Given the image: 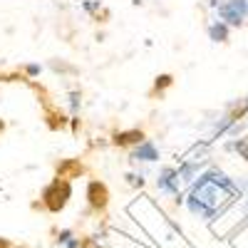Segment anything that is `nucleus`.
Returning <instances> with one entry per match:
<instances>
[{"instance_id": "obj_1", "label": "nucleus", "mask_w": 248, "mask_h": 248, "mask_svg": "<svg viewBox=\"0 0 248 248\" xmlns=\"http://www.w3.org/2000/svg\"><path fill=\"white\" fill-rule=\"evenodd\" d=\"M241 196H243L241 186L229 174H223L216 167H206L196 176V181L189 186V191L184 196V203H186V209L191 211V216L211 221L226 209V206H231Z\"/></svg>"}, {"instance_id": "obj_2", "label": "nucleus", "mask_w": 248, "mask_h": 248, "mask_svg": "<svg viewBox=\"0 0 248 248\" xmlns=\"http://www.w3.org/2000/svg\"><path fill=\"white\" fill-rule=\"evenodd\" d=\"M70 199H72V181L67 179L52 176V181H47L40 191V206L50 214H62L67 209Z\"/></svg>"}, {"instance_id": "obj_3", "label": "nucleus", "mask_w": 248, "mask_h": 248, "mask_svg": "<svg viewBox=\"0 0 248 248\" xmlns=\"http://www.w3.org/2000/svg\"><path fill=\"white\" fill-rule=\"evenodd\" d=\"M154 184H156V191L164 194V196H171V199L181 196V186H184V184H181L179 169L171 167V164H164V167H159Z\"/></svg>"}, {"instance_id": "obj_4", "label": "nucleus", "mask_w": 248, "mask_h": 248, "mask_svg": "<svg viewBox=\"0 0 248 248\" xmlns=\"http://www.w3.org/2000/svg\"><path fill=\"white\" fill-rule=\"evenodd\" d=\"M85 199H87L90 211L105 214L107 206H109V199H112L109 186L102 181V179H90V181H87V189H85Z\"/></svg>"}, {"instance_id": "obj_5", "label": "nucleus", "mask_w": 248, "mask_h": 248, "mask_svg": "<svg viewBox=\"0 0 248 248\" xmlns=\"http://www.w3.org/2000/svg\"><path fill=\"white\" fill-rule=\"evenodd\" d=\"M147 139V132L141 127H129V129H114L109 134V144L112 147H119V149H134L137 144H141Z\"/></svg>"}, {"instance_id": "obj_6", "label": "nucleus", "mask_w": 248, "mask_h": 248, "mask_svg": "<svg viewBox=\"0 0 248 248\" xmlns=\"http://www.w3.org/2000/svg\"><path fill=\"white\" fill-rule=\"evenodd\" d=\"M159 159H161V152L152 139H144L134 149H129V161L134 164H156Z\"/></svg>"}, {"instance_id": "obj_7", "label": "nucleus", "mask_w": 248, "mask_h": 248, "mask_svg": "<svg viewBox=\"0 0 248 248\" xmlns=\"http://www.w3.org/2000/svg\"><path fill=\"white\" fill-rule=\"evenodd\" d=\"M82 174H85V164H82L79 159H62L57 167H55V176L57 179H79Z\"/></svg>"}, {"instance_id": "obj_8", "label": "nucleus", "mask_w": 248, "mask_h": 248, "mask_svg": "<svg viewBox=\"0 0 248 248\" xmlns=\"http://www.w3.org/2000/svg\"><path fill=\"white\" fill-rule=\"evenodd\" d=\"M209 164V159H203V161H179L176 164V169H179V176H181V184L186 186H191L196 181V176L203 171V167Z\"/></svg>"}, {"instance_id": "obj_9", "label": "nucleus", "mask_w": 248, "mask_h": 248, "mask_svg": "<svg viewBox=\"0 0 248 248\" xmlns=\"http://www.w3.org/2000/svg\"><path fill=\"white\" fill-rule=\"evenodd\" d=\"M216 15H218L216 20L226 23L229 28H241V25H243V20H246V17H243L241 13H236V10H233L229 3H221V5L216 8Z\"/></svg>"}, {"instance_id": "obj_10", "label": "nucleus", "mask_w": 248, "mask_h": 248, "mask_svg": "<svg viewBox=\"0 0 248 248\" xmlns=\"http://www.w3.org/2000/svg\"><path fill=\"white\" fill-rule=\"evenodd\" d=\"M206 35H209V40H214V43H229L231 28L226 23H221V20H214V23L206 28Z\"/></svg>"}, {"instance_id": "obj_11", "label": "nucleus", "mask_w": 248, "mask_h": 248, "mask_svg": "<svg viewBox=\"0 0 248 248\" xmlns=\"http://www.w3.org/2000/svg\"><path fill=\"white\" fill-rule=\"evenodd\" d=\"M124 181H127V186H132V189H144V186H147L144 171H127L124 174Z\"/></svg>"}, {"instance_id": "obj_12", "label": "nucleus", "mask_w": 248, "mask_h": 248, "mask_svg": "<svg viewBox=\"0 0 248 248\" xmlns=\"http://www.w3.org/2000/svg\"><path fill=\"white\" fill-rule=\"evenodd\" d=\"M67 105H70V117H77L82 109V92L79 90H70L67 92Z\"/></svg>"}, {"instance_id": "obj_13", "label": "nucleus", "mask_w": 248, "mask_h": 248, "mask_svg": "<svg viewBox=\"0 0 248 248\" xmlns=\"http://www.w3.org/2000/svg\"><path fill=\"white\" fill-rule=\"evenodd\" d=\"M174 85V75H169V72H161V75H156L154 77V92H164V90H169Z\"/></svg>"}, {"instance_id": "obj_14", "label": "nucleus", "mask_w": 248, "mask_h": 248, "mask_svg": "<svg viewBox=\"0 0 248 248\" xmlns=\"http://www.w3.org/2000/svg\"><path fill=\"white\" fill-rule=\"evenodd\" d=\"M226 149H233V152H238V154L248 161V137H241V139L229 141V144H226Z\"/></svg>"}, {"instance_id": "obj_15", "label": "nucleus", "mask_w": 248, "mask_h": 248, "mask_svg": "<svg viewBox=\"0 0 248 248\" xmlns=\"http://www.w3.org/2000/svg\"><path fill=\"white\" fill-rule=\"evenodd\" d=\"M67 122H70V117H65V114H60V112H47V124H50V129H62V127H67Z\"/></svg>"}, {"instance_id": "obj_16", "label": "nucleus", "mask_w": 248, "mask_h": 248, "mask_svg": "<svg viewBox=\"0 0 248 248\" xmlns=\"http://www.w3.org/2000/svg\"><path fill=\"white\" fill-rule=\"evenodd\" d=\"M79 8L85 10L87 15H97L99 17V10H102V0H82Z\"/></svg>"}, {"instance_id": "obj_17", "label": "nucleus", "mask_w": 248, "mask_h": 248, "mask_svg": "<svg viewBox=\"0 0 248 248\" xmlns=\"http://www.w3.org/2000/svg\"><path fill=\"white\" fill-rule=\"evenodd\" d=\"M50 70H55V72H67V75H75V72H77L72 65H67V62H62V60H50Z\"/></svg>"}, {"instance_id": "obj_18", "label": "nucleus", "mask_w": 248, "mask_h": 248, "mask_svg": "<svg viewBox=\"0 0 248 248\" xmlns=\"http://www.w3.org/2000/svg\"><path fill=\"white\" fill-rule=\"evenodd\" d=\"M23 72L28 79H35L40 77V72H43V65H37V62H28V65H23Z\"/></svg>"}, {"instance_id": "obj_19", "label": "nucleus", "mask_w": 248, "mask_h": 248, "mask_svg": "<svg viewBox=\"0 0 248 248\" xmlns=\"http://www.w3.org/2000/svg\"><path fill=\"white\" fill-rule=\"evenodd\" d=\"M223 3H229L236 13H241L243 17H248V0H223Z\"/></svg>"}, {"instance_id": "obj_20", "label": "nucleus", "mask_w": 248, "mask_h": 248, "mask_svg": "<svg viewBox=\"0 0 248 248\" xmlns=\"http://www.w3.org/2000/svg\"><path fill=\"white\" fill-rule=\"evenodd\" d=\"M72 236H75V233H72V229H62V231L57 233V243H60V246H65Z\"/></svg>"}, {"instance_id": "obj_21", "label": "nucleus", "mask_w": 248, "mask_h": 248, "mask_svg": "<svg viewBox=\"0 0 248 248\" xmlns=\"http://www.w3.org/2000/svg\"><path fill=\"white\" fill-rule=\"evenodd\" d=\"M221 3H223V0H203V5H206V8H211V10H216Z\"/></svg>"}, {"instance_id": "obj_22", "label": "nucleus", "mask_w": 248, "mask_h": 248, "mask_svg": "<svg viewBox=\"0 0 248 248\" xmlns=\"http://www.w3.org/2000/svg\"><path fill=\"white\" fill-rule=\"evenodd\" d=\"M70 127H72V132H77V129L82 127V124H79V119H77V117H70Z\"/></svg>"}, {"instance_id": "obj_23", "label": "nucleus", "mask_w": 248, "mask_h": 248, "mask_svg": "<svg viewBox=\"0 0 248 248\" xmlns=\"http://www.w3.org/2000/svg\"><path fill=\"white\" fill-rule=\"evenodd\" d=\"M0 248H13V243H10L8 238H3V236H0Z\"/></svg>"}, {"instance_id": "obj_24", "label": "nucleus", "mask_w": 248, "mask_h": 248, "mask_svg": "<svg viewBox=\"0 0 248 248\" xmlns=\"http://www.w3.org/2000/svg\"><path fill=\"white\" fill-rule=\"evenodd\" d=\"M3 129H5V122H3V119H0V132H3Z\"/></svg>"}]
</instances>
